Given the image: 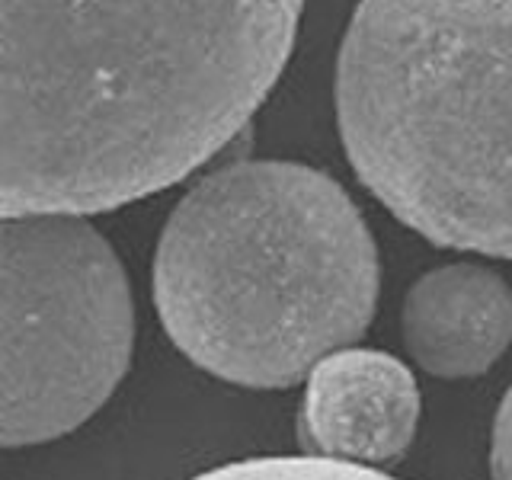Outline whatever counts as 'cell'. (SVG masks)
<instances>
[{"instance_id": "6da1fadb", "label": "cell", "mask_w": 512, "mask_h": 480, "mask_svg": "<svg viewBox=\"0 0 512 480\" xmlns=\"http://www.w3.org/2000/svg\"><path fill=\"white\" fill-rule=\"evenodd\" d=\"M304 0H0V212L96 215L244 132Z\"/></svg>"}, {"instance_id": "7a4b0ae2", "label": "cell", "mask_w": 512, "mask_h": 480, "mask_svg": "<svg viewBox=\"0 0 512 480\" xmlns=\"http://www.w3.org/2000/svg\"><path fill=\"white\" fill-rule=\"evenodd\" d=\"M378 247L324 170L240 160L199 180L160 231L151 292L183 356L240 388L279 391L378 308Z\"/></svg>"}, {"instance_id": "3957f363", "label": "cell", "mask_w": 512, "mask_h": 480, "mask_svg": "<svg viewBox=\"0 0 512 480\" xmlns=\"http://www.w3.org/2000/svg\"><path fill=\"white\" fill-rule=\"evenodd\" d=\"M333 93L349 164L397 221L512 260V0H359Z\"/></svg>"}, {"instance_id": "277c9868", "label": "cell", "mask_w": 512, "mask_h": 480, "mask_svg": "<svg viewBox=\"0 0 512 480\" xmlns=\"http://www.w3.org/2000/svg\"><path fill=\"white\" fill-rule=\"evenodd\" d=\"M135 352L119 253L87 215L0 212V448L84 426Z\"/></svg>"}, {"instance_id": "5b68a950", "label": "cell", "mask_w": 512, "mask_h": 480, "mask_svg": "<svg viewBox=\"0 0 512 480\" xmlns=\"http://www.w3.org/2000/svg\"><path fill=\"white\" fill-rule=\"evenodd\" d=\"M420 426L410 368L381 349L343 346L304 378L298 445L304 455L384 468L407 455Z\"/></svg>"}, {"instance_id": "8992f818", "label": "cell", "mask_w": 512, "mask_h": 480, "mask_svg": "<svg viewBox=\"0 0 512 480\" xmlns=\"http://www.w3.org/2000/svg\"><path fill=\"white\" fill-rule=\"evenodd\" d=\"M400 330L410 359L432 378H477L512 343V285L477 263L429 269L410 285Z\"/></svg>"}, {"instance_id": "52a82bcc", "label": "cell", "mask_w": 512, "mask_h": 480, "mask_svg": "<svg viewBox=\"0 0 512 480\" xmlns=\"http://www.w3.org/2000/svg\"><path fill=\"white\" fill-rule=\"evenodd\" d=\"M192 480H394L378 468H362V464H346L317 455H266V458H244L228 461Z\"/></svg>"}, {"instance_id": "ba28073f", "label": "cell", "mask_w": 512, "mask_h": 480, "mask_svg": "<svg viewBox=\"0 0 512 480\" xmlns=\"http://www.w3.org/2000/svg\"><path fill=\"white\" fill-rule=\"evenodd\" d=\"M490 477L512 480V384L500 400L490 432Z\"/></svg>"}]
</instances>
